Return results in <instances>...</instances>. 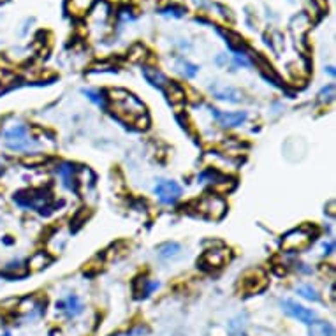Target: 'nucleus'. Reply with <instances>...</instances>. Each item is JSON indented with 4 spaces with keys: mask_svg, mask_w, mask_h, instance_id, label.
<instances>
[{
    "mask_svg": "<svg viewBox=\"0 0 336 336\" xmlns=\"http://www.w3.org/2000/svg\"><path fill=\"white\" fill-rule=\"evenodd\" d=\"M109 100L113 106V113L120 118L125 124L136 125L137 129H146L148 127V115L144 104L132 95L131 92L122 88H115L109 92Z\"/></svg>",
    "mask_w": 336,
    "mask_h": 336,
    "instance_id": "f257e3e1",
    "label": "nucleus"
},
{
    "mask_svg": "<svg viewBox=\"0 0 336 336\" xmlns=\"http://www.w3.org/2000/svg\"><path fill=\"white\" fill-rule=\"evenodd\" d=\"M4 144L11 151H30L39 146V141L32 137L30 129L25 124H16L4 132Z\"/></svg>",
    "mask_w": 336,
    "mask_h": 336,
    "instance_id": "f03ea898",
    "label": "nucleus"
},
{
    "mask_svg": "<svg viewBox=\"0 0 336 336\" xmlns=\"http://www.w3.org/2000/svg\"><path fill=\"white\" fill-rule=\"evenodd\" d=\"M312 233L306 227H298V229L285 234L282 240V248L287 252H301L312 243Z\"/></svg>",
    "mask_w": 336,
    "mask_h": 336,
    "instance_id": "7ed1b4c3",
    "label": "nucleus"
},
{
    "mask_svg": "<svg viewBox=\"0 0 336 336\" xmlns=\"http://www.w3.org/2000/svg\"><path fill=\"white\" fill-rule=\"evenodd\" d=\"M49 194L44 190H28V192H20L14 197V202L21 208H30L42 211L44 208H48L49 204Z\"/></svg>",
    "mask_w": 336,
    "mask_h": 336,
    "instance_id": "20e7f679",
    "label": "nucleus"
},
{
    "mask_svg": "<svg viewBox=\"0 0 336 336\" xmlns=\"http://www.w3.org/2000/svg\"><path fill=\"white\" fill-rule=\"evenodd\" d=\"M153 192L162 204L169 206V204H175V202L182 197V187L176 182H173V180H160V182H157V185H155Z\"/></svg>",
    "mask_w": 336,
    "mask_h": 336,
    "instance_id": "39448f33",
    "label": "nucleus"
},
{
    "mask_svg": "<svg viewBox=\"0 0 336 336\" xmlns=\"http://www.w3.org/2000/svg\"><path fill=\"white\" fill-rule=\"evenodd\" d=\"M199 211L204 213V215L209 216V218L218 220L226 215L227 204H226V201L218 196H206L199 201Z\"/></svg>",
    "mask_w": 336,
    "mask_h": 336,
    "instance_id": "423d86ee",
    "label": "nucleus"
},
{
    "mask_svg": "<svg viewBox=\"0 0 336 336\" xmlns=\"http://www.w3.org/2000/svg\"><path fill=\"white\" fill-rule=\"evenodd\" d=\"M282 310H284L287 315H291L292 319H298L299 322L303 324H313L317 319L315 312L310 308H305L303 305H298L296 301H292V299H285V301H282Z\"/></svg>",
    "mask_w": 336,
    "mask_h": 336,
    "instance_id": "0eeeda50",
    "label": "nucleus"
},
{
    "mask_svg": "<svg viewBox=\"0 0 336 336\" xmlns=\"http://www.w3.org/2000/svg\"><path fill=\"white\" fill-rule=\"evenodd\" d=\"M211 117L216 120V124L223 129H233V127H240L247 122L248 115L247 111H238V113H227V111H220L216 107H211Z\"/></svg>",
    "mask_w": 336,
    "mask_h": 336,
    "instance_id": "6e6552de",
    "label": "nucleus"
},
{
    "mask_svg": "<svg viewBox=\"0 0 336 336\" xmlns=\"http://www.w3.org/2000/svg\"><path fill=\"white\" fill-rule=\"evenodd\" d=\"M268 280H266L264 273L261 269H252L250 273L245 274L243 278V287L247 292H259L266 287Z\"/></svg>",
    "mask_w": 336,
    "mask_h": 336,
    "instance_id": "1a4fd4ad",
    "label": "nucleus"
},
{
    "mask_svg": "<svg viewBox=\"0 0 336 336\" xmlns=\"http://www.w3.org/2000/svg\"><path fill=\"white\" fill-rule=\"evenodd\" d=\"M143 76L151 86L160 88V90H164L165 86H167V83H169V79L165 78L164 72H160L158 69H155V67H148V66L143 67Z\"/></svg>",
    "mask_w": 336,
    "mask_h": 336,
    "instance_id": "9d476101",
    "label": "nucleus"
},
{
    "mask_svg": "<svg viewBox=\"0 0 336 336\" xmlns=\"http://www.w3.org/2000/svg\"><path fill=\"white\" fill-rule=\"evenodd\" d=\"M229 257V250H208L202 255V264L209 268H220Z\"/></svg>",
    "mask_w": 336,
    "mask_h": 336,
    "instance_id": "9b49d317",
    "label": "nucleus"
},
{
    "mask_svg": "<svg viewBox=\"0 0 336 336\" xmlns=\"http://www.w3.org/2000/svg\"><path fill=\"white\" fill-rule=\"evenodd\" d=\"M157 254H158V257L164 259V261H173V259L182 255V245L176 243V241L162 243L160 247H157Z\"/></svg>",
    "mask_w": 336,
    "mask_h": 336,
    "instance_id": "f8f14e48",
    "label": "nucleus"
},
{
    "mask_svg": "<svg viewBox=\"0 0 336 336\" xmlns=\"http://www.w3.org/2000/svg\"><path fill=\"white\" fill-rule=\"evenodd\" d=\"M57 306H59L60 310H64V312H66L69 317H76L83 310V306H81V303H79L78 296H74V294H71L67 299H64V301L57 303Z\"/></svg>",
    "mask_w": 336,
    "mask_h": 336,
    "instance_id": "ddd939ff",
    "label": "nucleus"
},
{
    "mask_svg": "<svg viewBox=\"0 0 336 336\" xmlns=\"http://www.w3.org/2000/svg\"><path fill=\"white\" fill-rule=\"evenodd\" d=\"M55 171H57V175L62 178V183L66 189H69V190L74 189V165L60 164V165H57Z\"/></svg>",
    "mask_w": 336,
    "mask_h": 336,
    "instance_id": "4468645a",
    "label": "nucleus"
},
{
    "mask_svg": "<svg viewBox=\"0 0 336 336\" xmlns=\"http://www.w3.org/2000/svg\"><path fill=\"white\" fill-rule=\"evenodd\" d=\"M165 95H167L171 104H182L185 102V90L178 85V83H167L165 86Z\"/></svg>",
    "mask_w": 336,
    "mask_h": 336,
    "instance_id": "2eb2a0df",
    "label": "nucleus"
},
{
    "mask_svg": "<svg viewBox=\"0 0 336 336\" xmlns=\"http://www.w3.org/2000/svg\"><path fill=\"white\" fill-rule=\"evenodd\" d=\"M213 93H215V97L216 99H220V100H229V102H240L241 99H243V93H240L238 92L236 88H215L213 90Z\"/></svg>",
    "mask_w": 336,
    "mask_h": 336,
    "instance_id": "dca6fc26",
    "label": "nucleus"
},
{
    "mask_svg": "<svg viewBox=\"0 0 336 336\" xmlns=\"http://www.w3.org/2000/svg\"><path fill=\"white\" fill-rule=\"evenodd\" d=\"M310 326V336H334V327L329 322H313Z\"/></svg>",
    "mask_w": 336,
    "mask_h": 336,
    "instance_id": "f3484780",
    "label": "nucleus"
},
{
    "mask_svg": "<svg viewBox=\"0 0 336 336\" xmlns=\"http://www.w3.org/2000/svg\"><path fill=\"white\" fill-rule=\"evenodd\" d=\"M296 292H298L301 298L308 299V301H320V296L319 292H317L315 287H312V285H299V287H296Z\"/></svg>",
    "mask_w": 336,
    "mask_h": 336,
    "instance_id": "a211bd4d",
    "label": "nucleus"
},
{
    "mask_svg": "<svg viewBox=\"0 0 336 336\" xmlns=\"http://www.w3.org/2000/svg\"><path fill=\"white\" fill-rule=\"evenodd\" d=\"M49 262H51V259H49L48 255L44 254V252H37V254L32 255L30 261H28V268L41 269V268H44V266H48Z\"/></svg>",
    "mask_w": 336,
    "mask_h": 336,
    "instance_id": "6ab92c4d",
    "label": "nucleus"
},
{
    "mask_svg": "<svg viewBox=\"0 0 336 336\" xmlns=\"http://www.w3.org/2000/svg\"><path fill=\"white\" fill-rule=\"evenodd\" d=\"M176 69H178L180 74L185 76V78H194V76L197 74V71H199V67L187 62V60H180V62L176 64Z\"/></svg>",
    "mask_w": 336,
    "mask_h": 336,
    "instance_id": "aec40b11",
    "label": "nucleus"
},
{
    "mask_svg": "<svg viewBox=\"0 0 336 336\" xmlns=\"http://www.w3.org/2000/svg\"><path fill=\"white\" fill-rule=\"evenodd\" d=\"M129 57H131L132 62H141V60L146 59V49H144L143 44H136L131 48V55Z\"/></svg>",
    "mask_w": 336,
    "mask_h": 336,
    "instance_id": "412c9836",
    "label": "nucleus"
},
{
    "mask_svg": "<svg viewBox=\"0 0 336 336\" xmlns=\"http://www.w3.org/2000/svg\"><path fill=\"white\" fill-rule=\"evenodd\" d=\"M83 93H85V95L88 97V99L92 100L93 104H97L99 107H106V100H104L102 93L93 92V90H83Z\"/></svg>",
    "mask_w": 336,
    "mask_h": 336,
    "instance_id": "4be33fe9",
    "label": "nucleus"
},
{
    "mask_svg": "<svg viewBox=\"0 0 336 336\" xmlns=\"http://www.w3.org/2000/svg\"><path fill=\"white\" fill-rule=\"evenodd\" d=\"M183 13H185V9H183V7H178V6H169V7H165V9H162V14H173V16H176V18L183 16Z\"/></svg>",
    "mask_w": 336,
    "mask_h": 336,
    "instance_id": "5701e85b",
    "label": "nucleus"
},
{
    "mask_svg": "<svg viewBox=\"0 0 336 336\" xmlns=\"http://www.w3.org/2000/svg\"><path fill=\"white\" fill-rule=\"evenodd\" d=\"M324 250H327V252H324V254H333V250H334V243L331 241V243H324Z\"/></svg>",
    "mask_w": 336,
    "mask_h": 336,
    "instance_id": "b1692460",
    "label": "nucleus"
},
{
    "mask_svg": "<svg viewBox=\"0 0 336 336\" xmlns=\"http://www.w3.org/2000/svg\"><path fill=\"white\" fill-rule=\"evenodd\" d=\"M327 72H329L331 76H334V69L333 67H327Z\"/></svg>",
    "mask_w": 336,
    "mask_h": 336,
    "instance_id": "393cba45",
    "label": "nucleus"
},
{
    "mask_svg": "<svg viewBox=\"0 0 336 336\" xmlns=\"http://www.w3.org/2000/svg\"><path fill=\"white\" fill-rule=\"evenodd\" d=\"M0 336H11L9 333H4V334H0Z\"/></svg>",
    "mask_w": 336,
    "mask_h": 336,
    "instance_id": "a878e982",
    "label": "nucleus"
}]
</instances>
